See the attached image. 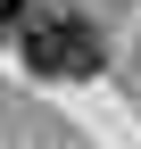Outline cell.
<instances>
[{"instance_id": "obj_1", "label": "cell", "mask_w": 141, "mask_h": 149, "mask_svg": "<svg viewBox=\"0 0 141 149\" xmlns=\"http://www.w3.org/2000/svg\"><path fill=\"white\" fill-rule=\"evenodd\" d=\"M17 50H25V66L42 74V83H83V74H100V33L83 25L75 8L25 17V33H17Z\"/></svg>"}, {"instance_id": "obj_2", "label": "cell", "mask_w": 141, "mask_h": 149, "mask_svg": "<svg viewBox=\"0 0 141 149\" xmlns=\"http://www.w3.org/2000/svg\"><path fill=\"white\" fill-rule=\"evenodd\" d=\"M0 33H25V8L17 0H0Z\"/></svg>"}]
</instances>
